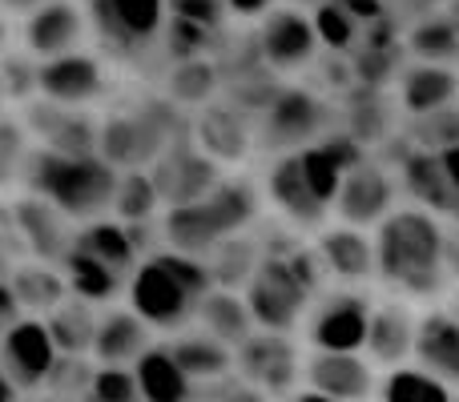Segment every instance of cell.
Returning a JSON list of instances; mask_svg holds the SVG:
<instances>
[{
  "label": "cell",
  "instance_id": "c3c4849f",
  "mask_svg": "<svg viewBox=\"0 0 459 402\" xmlns=\"http://www.w3.org/2000/svg\"><path fill=\"white\" fill-rule=\"evenodd\" d=\"M383 8H387V16L399 24V29H411L415 21L439 13V0H383Z\"/></svg>",
  "mask_w": 459,
  "mask_h": 402
},
{
  "label": "cell",
  "instance_id": "603a6c76",
  "mask_svg": "<svg viewBox=\"0 0 459 402\" xmlns=\"http://www.w3.org/2000/svg\"><path fill=\"white\" fill-rule=\"evenodd\" d=\"M8 210H13L16 234H21V242L29 245L32 253H37V261H61L65 258L77 226H73L56 205H48L45 198H37V193H24V198L13 201Z\"/></svg>",
  "mask_w": 459,
  "mask_h": 402
},
{
  "label": "cell",
  "instance_id": "be15d7a7",
  "mask_svg": "<svg viewBox=\"0 0 459 402\" xmlns=\"http://www.w3.org/2000/svg\"><path fill=\"white\" fill-rule=\"evenodd\" d=\"M56 402H61V398H56Z\"/></svg>",
  "mask_w": 459,
  "mask_h": 402
},
{
  "label": "cell",
  "instance_id": "30bf717a",
  "mask_svg": "<svg viewBox=\"0 0 459 402\" xmlns=\"http://www.w3.org/2000/svg\"><path fill=\"white\" fill-rule=\"evenodd\" d=\"M234 371L242 374V382H250L266 398L286 402L302 382V355L290 334L254 330L250 338L234 346Z\"/></svg>",
  "mask_w": 459,
  "mask_h": 402
},
{
  "label": "cell",
  "instance_id": "f5cc1de1",
  "mask_svg": "<svg viewBox=\"0 0 459 402\" xmlns=\"http://www.w3.org/2000/svg\"><path fill=\"white\" fill-rule=\"evenodd\" d=\"M13 318H21V310H16V302H13V290H8V282L0 278V334H4V326L13 322Z\"/></svg>",
  "mask_w": 459,
  "mask_h": 402
},
{
  "label": "cell",
  "instance_id": "ee69618b",
  "mask_svg": "<svg viewBox=\"0 0 459 402\" xmlns=\"http://www.w3.org/2000/svg\"><path fill=\"white\" fill-rule=\"evenodd\" d=\"M85 402H142L134 366H97L85 387Z\"/></svg>",
  "mask_w": 459,
  "mask_h": 402
},
{
  "label": "cell",
  "instance_id": "ab89813d",
  "mask_svg": "<svg viewBox=\"0 0 459 402\" xmlns=\"http://www.w3.org/2000/svg\"><path fill=\"white\" fill-rule=\"evenodd\" d=\"M383 402H452L455 390L447 382H439L436 374H428L423 366H391L387 379L379 387Z\"/></svg>",
  "mask_w": 459,
  "mask_h": 402
},
{
  "label": "cell",
  "instance_id": "4fadbf2b",
  "mask_svg": "<svg viewBox=\"0 0 459 402\" xmlns=\"http://www.w3.org/2000/svg\"><path fill=\"white\" fill-rule=\"evenodd\" d=\"M150 177H153V190H158L161 205L169 210V205L206 198L214 190V182L222 177V166L214 158H206L190 133H182L161 150V158L150 166Z\"/></svg>",
  "mask_w": 459,
  "mask_h": 402
},
{
  "label": "cell",
  "instance_id": "d6a6232c",
  "mask_svg": "<svg viewBox=\"0 0 459 402\" xmlns=\"http://www.w3.org/2000/svg\"><path fill=\"white\" fill-rule=\"evenodd\" d=\"M61 274H65V286H69L73 298H85L93 306H105V302L117 298V290H126V278L117 269H109L105 261H97L93 253L77 250L69 245L61 258Z\"/></svg>",
  "mask_w": 459,
  "mask_h": 402
},
{
  "label": "cell",
  "instance_id": "91938a15",
  "mask_svg": "<svg viewBox=\"0 0 459 402\" xmlns=\"http://www.w3.org/2000/svg\"><path fill=\"white\" fill-rule=\"evenodd\" d=\"M4 48H8V21H4V13H0V56H4Z\"/></svg>",
  "mask_w": 459,
  "mask_h": 402
},
{
  "label": "cell",
  "instance_id": "4dcf8cb0",
  "mask_svg": "<svg viewBox=\"0 0 459 402\" xmlns=\"http://www.w3.org/2000/svg\"><path fill=\"white\" fill-rule=\"evenodd\" d=\"M134 379L142 390V402H194V382L174 363L169 346H150L134 363Z\"/></svg>",
  "mask_w": 459,
  "mask_h": 402
},
{
  "label": "cell",
  "instance_id": "d6986e66",
  "mask_svg": "<svg viewBox=\"0 0 459 402\" xmlns=\"http://www.w3.org/2000/svg\"><path fill=\"white\" fill-rule=\"evenodd\" d=\"M24 133L37 137L48 153H97V121L77 105L56 101H29L24 109Z\"/></svg>",
  "mask_w": 459,
  "mask_h": 402
},
{
  "label": "cell",
  "instance_id": "74e56055",
  "mask_svg": "<svg viewBox=\"0 0 459 402\" xmlns=\"http://www.w3.org/2000/svg\"><path fill=\"white\" fill-rule=\"evenodd\" d=\"M161 210V198L153 190L150 169H117V190H113L109 218H117L121 226H145Z\"/></svg>",
  "mask_w": 459,
  "mask_h": 402
},
{
  "label": "cell",
  "instance_id": "9f6ffc18",
  "mask_svg": "<svg viewBox=\"0 0 459 402\" xmlns=\"http://www.w3.org/2000/svg\"><path fill=\"white\" fill-rule=\"evenodd\" d=\"M286 402H339V398H331V395H318V390H310V387H302V390H294Z\"/></svg>",
  "mask_w": 459,
  "mask_h": 402
},
{
  "label": "cell",
  "instance_id": "11a10c76",
  "mask_svg": "<svg viewBox=\"0 0 459 402\" xmlns=\"http://www.w3.org/2000/svg\"><path fill=\"white\" fill-rule=\"evenodd\" d=\"M45 0H0V13L4 16H29L32 8H40Z\"/></svg>",
  "mask_w": 459,
  "mask_h": 402
},
{
  "label": "cell",
  "instance_id": "ac0fdd59",
  "mask_svg": "<svg viewBox=\"0 0 459 402\" xmlns=\"http://www.w3.org/2000/svg\"><path fill=\"white\" fill-rule=\"evenodd\" d=\"M315 253L326 278L339 286H367L375 278V242L371 229L342 226V221H326L315 234Z\"/></svg>",
  "mask_w": 459,
  "mask_h": 402
},
{
  "label": "cell",
  "instance_id": "52a82bcc",
  "mask_svg": "<svg viewBox=\"0 0 459 402\" xmlns=\"http://www.w3.org/2000/svg\"><path fill=\"white\" fill-rule=\"evenodd\" d=\"M242 298H246V306H250L258 330L290 334L318 294L302 282L299 269L286 261V253L274 250V253H262V261L254 266L250 282L242 286Z\"/></svg>",
  "mask_w": 459,
  "mask_h": 402
},
{
  "label": "cell",
  "instance_id": "94428289",
  "mask_svg": "<svg viewBox=\"0 0 459 402\" xmlns=\"http://www.w3.org/2000/svg\"><path fill=\"white\" fill-rule=\"evenodd\" d=\"M447 306H452V314L459 318V294H455V298H452V302H447Z\"/></svg>",
  "mask_w": 459,
  "mask_h": 402
},
{
  "label": "cell",
  "instance_id": "d4e9b609",
  "mask_svg": "<svg viewBox=\"0 0 459 402\" xmlns=\"http://www.w3.org/2000/svg\"><path fill=\"white\" fill-rule=\"evenodd\" d=\"M395 101L407 117H423L444 105L459 101V69L455 64H431V61H411L395 77Z\"/></svg>",
  "mask_w": 459,
  "mask_h": 402
},
{
  "label": "cell",
  "instance_id": "484cf974",
  "mask_svg": "<svg viewBox=\"0 0 459 402\" xmlns=\"http://www.w3.org/2000/svg\"><path fill=\"white\" fill-rule=\"evenodd\" d=\"M395 177H399V193H407L411 205L420 210L436 213V218H447L459 193L452 190L444 174V161L439 153H428V150H411L403 161L395 166Z\"/></svg>",
  "mask_w": 459,
  "mask_h": 402
},
{
  "label": "cell",
  "instance_id": "db71d44e",
  "mask_svg": "<svg viewBox=\"0 0 459 402\" xmlns=\"http://www.w3.org/2000/svg\"><path fill=\"white\" fill-rule=\"evenodd\" d=\"M439 161H444V174H447V182H452V190L459 193V145L439 153Z\"/></svg>",
  "mask_w": 459,
  "mask_h": 402
},
{
  "label": "cell",
  "instance_id": "7bdbcfd3",
  "mask_svg": "<svg viewBox=\"0 0 459 402\" xmlns=\"http://www.w3.org/2000/svg\"><path fill=\"white\" fill-rule=\"evenodd\" d=\"M294 158H299V169H302V177H307L310 193H315V198L323 201L326 210H331L334 193H339V182H342V166L331 158V150H326L323 141L302 145Z\"/></svg>",
  "mask_w": 459,
  "mask_h": 402
},
{
  "label": "cell",
  "instance_id": "9c48e42d",
  "mask_svg": "<svg viewBox=\"0 0 459 402\" xmlns=\"http://www.w3.org/2000/svg\"><path fill=\"white\" fill-rule=\"evenodd\" d=\"M399 205V177L379 153H367L363 161L342 174L339 193L331 201V218L342 226L375 229Z\"/></svg>",
  "mask_w": 459,
  "mask_h": 402
},
{
  "label": "cell",
  "instance_id": "cb8c5ba5",
  "mask_svg": "<svg viewBox=\"0 0 459 402\" xmlns=\"http://www.w3.org/2000/svg\"><path fill=\"white\" fill-rule=\"evenodd\" d=\"M153 326L145 322L137 310L129 306H105L97 314V334H93V350L97 366H134L145 350L153 346L150 338Z\"/></svg>",
  "mask_w": 459,
  "mask_h": 402
},
{
  "label": "cell",
  "instance_id": "7dc6e473",
  "mask_svg": "<svg viewBox=\"0 0 459 402\" xmlns=\"http://www.w3.org/2000/svg\"><path fill=\"white\" fill-rule=\"evenodd\" d=\"M24 125L13 121H0V185H8L16 174H24V161H29V145H24Z\"/></svg>",
  "mask_w": 459,
  "mask_h": 402
},
{
  "label": "cell",
  "instance_id": "f907efd6",
  "mask_svg": "<svg viewBox=\"0 0 459 402\" xmlns=\"http://www.w3.org/2000/svg\"><path fill=\"white\" fill-rule=\"evenodd\" d=\"M278 0H226V13L238 16V21H258L262 13H270Z\"/></svg>",
  "mask_w": 459,
  "mask_h": 402
},
{
  "label": "cell",
  "instance_id": "bcb514c9",
  "mask_svg": "<svg viewBox=\"0 0 459 402\" xmlns=\"http://www.w3.org/2000/svg\"><path fill=\"white\" fill-rule=\"evenodd\" d=\"M166 16L202 24V29H210V32H222L230 13H226V0H166Z\"/></svg>",
  "mask_w": 459,
  "mask_h": 402
},
{
  "label": "cell",
  "instance_id": "680465c9",
  "mask_svg": "<svg viewBox=\"0 0 459 402\" xmlns=\"http://www.w3.org/2000/svg\"><path fill=\"white\" fill-rule=\"evenodd\" d=\"M278 4H290V8H302V13H315V8L326 4V0H278Z\"/></svg>",
  "mask_w": 459,
  "mask_h": 402
},
{
  "label": "cell",
  "instance_id": "1f68e13d",
  "mask_svg": "<svg viewBox=\"0 0 459 402\" xmlns=\"http://www.w3.org/2000/svg\"><path fill=\"white\" fill-rule=\"evenodd\" d=\"M166 346L190 382H222L226 374L234 371V350H230L226 342L210 338L206 330H190V334H182V338L166 342Z\"/></svg>",
  "mask_w": 459,
  "mask_h": 402
},
{
  "label": "cell",
  "instance_id": "8d00e7d4",
  "mask_svg": "<svg viewBox=\"0 0 459 402\" xmlns=\"http://www.w3.org/2000/svg\"><path fill=\"white\" fill-rule=\"evenodd\" d=\"M403 48L415 61L431 64H455L459 61V24L452 13H431L403 29Z\"/></svg>",
  "mask_w": 459,
  "mask_h": 402
},
{
  "label": "cell",
  "instance_id": "8992f818",
  "mask_svg": "<svg viewBox=\"0 0 459 402\" xmlns=\"http://www.w3.org/2000/svg\"><path fill=\"white\" fill-rule=\"evenodd\" d=\"M334 105L326 97L310 93V89L286 85L274 93V101L258 113V129H254V145L266 153H299L302 145L318 141L331 133L334 125Z\"/></svg>",
  "mask_w": 459,
  "mask_h": 402
},
{
  "label": "cell",
  "instance_id": "e575fe53",
  "mask_svg": "<svg viewBox=\"0 0 459 402\" xmlns=\"http://www.w3.org/2000/svg\"><path fill=\"white\" fill-rule=\"evenodd\" d=\"M395 109L399 101H391L383 89H367V85H355L351 93V113H347V133L355 137L359 145H383L395 129Z\"/></svg>",
  "mask_w": 459,
  "mask_h": 402
},
{
  "label": "cell",
  "instance_id": "60d3db41",
  "mask_svg": "<svg viewBox=\"0 0 459 402\" xmlns=\"http://www.w3.org/2000/svg\"><path fill=\"white\" fill-rule=\"evenodd\" d=\"M407 141L415 150H428V153H444L459 145V101L444 105L436 113H423V117H407Z\"/></svg>",
  "mask_w": 459,
  "mask_h": 402
},
{
  "label": "cell",
  "instance_id": "681fc988",
  "mask_svg": "<svg viewBox=\"0 0 459 402\" xmlns=\"http://www.w3.org/2000/svg\"><path fill=\"white\" fill-rule=\"evenodd\" d=\"M444 274H447V286H459V221H447L444 218Z\"/></svg>",
  "mask_w": 459,
  "mask_h": 402
},
{
  "label": "cell",
  "instance_id": "d590c367",
  "mask_svg": "<svg viewBox=\"0 0 459 402\" xmlns=\"http://www.w3.org/2000/svg\"><path fill=\"white\" fill-rule=\"evenodd\" d=\"M222 89V73L218 61L210 56H190V61H169L166 73V101L190 105V109H206Z\"/></svg>",
  "mask_w": 459,
  "mask_h": 402
},
{
  "label": "cell",
  "instance_id": "5b68a950",
  "mask_svg": "<svg viewBox=\"0 0 459 402\" xmlns=\"http://www.w3.org/2000/svg\"><path fill=\"white\" fill-rule=\"evenodd\" d=\"M174 137H182L178 105L161 97V101H145L137 109L113 113L105 125H97V153L113 169H150Z\"/></svg>",
  "mask_w": 459,
  "mask_h": 402
},
{
  "label": "cell",
  "instance_id": "836d02e7",
  "mask_svg": "<svg viewBox=\"0 0 459 402\" xmlns=\"http://www.w3.org/2000/svg\"><path fill=\"white\" fill-rule=\"evenodd\" d=\"M97 314L101 310L93 302L73 298V294L65 302H56L45 314L48 338H53L56 355H89L93 350V334H97Z\"/></svg>",
  "mask_w": 459,
  "mask_h": 402
},
{
  "label": "cell",
  "instance_id": "f6af8a7d",
  "mask_svg": "<svg viewBox=\"0 0 459 402\" xmlns=\"http://www.w3.org/2000/svg\"><path fill=\"white\" fill-rule=\"evenodd\" d=\"M210 40H214V32L202 29V24L174 21V16H166V29H161V45H166L169 61H190V56H206Z\"/></svg>",
  "mask_w": 459,
  "mask_h": 402
},
{
  "label": "cell",
  "instance_id": "f1b7e54d",
  "mask_svg": "<svg viewBox=\"0 0 459 402\" xmlns=\"http://www.w3.org/2000/svg\"><path fill=\"white\" fill-rule=\"evenodd\" d=\"M4 282H8V290H13L16 310H21V314H32V318H45L56 302L69 298V286H65L61 266L53 269L48 261H24V266H16Z\"/></svg>",
  "mask_w": 459,
  "mask_h": 402
},
{
  "label": "cell",
  "instance_id": "7c38bea8",
  "mask_svg": "<svg viewBox=\"0 0 459 402\" xmlns=\"http://www.w3.org/2000/svg\"><path fill=\"white\" fill-rule=\"evenodd\" d=\"M254 48H258L262 64L274 77L310 69L318 56V37H315V24H310V13L290 8V4H274L270 13L258 16Z\"/></svg>",
  "mask_w": 459,
  "mask_h": 402
},
{
  "label": "cell",
  "instance_id": "5bb4252c",
  "mask_svg": "<svg viewBox=\"0 0 459 402\" xmlns=\"http://www.w3.org/2000/svg\"><path fill=\"white\" fill-rule=\"evenodd\" d=\"M56 358L61 355H56L53 338H48L45 318L21 314L4 326V334H0V371L8 374L16 395L45 387L53 366H56Z\"/></svg>",
  "mask_w": 459,
  "mask_h": 402
},
{
  "label": "cell",
  "instance_id": "6da1fadb",
  "mask_svg": "<svg viewBox=\"0 0 459 402\" xmlns=\"http://www.w3.org/2000/svg\"><path fill=\"white\" fill-rule=\"evenodd\" d=\"M375 278L399 298H436L447 290L444 274V218L420 205H395L371 229Z\"/></svg>",
  "mask_w": 459,
  "mask_h": 402
},
{
  "label": "cell",
  "instance_id": "7402d4cb",
  "mask_svg": "<svg viewBox=\"0 0 459 402\" xmlns=\"http://www.w3.org/2000/svg\"><path fill=\"white\" fill-rule=\"evenodd\" d=\"M411 358L439 382L459 387V318L452 314V306H431L420 314Z\"/></svg>",
  "mask_w": 459,
  "mask_h": 402
},
{
  "label": "cell",
  "instance_id": "7a4b0ae2",
  "mask_svg": "<svg viewBox=\"0 0 459 402\" xmlns=\"http://www.w3.org/2000/svg\"><path fill=\"white\" fill-rule=\"evenodd\" d=\"M262 213V190L250 177H218L214 190L198 201L169 205L161 213V245L190 258H210L218 242L246 229L258 221Z\"/></svg>",
  "mask_w": 459,
  "mask_h": 402
},
{
  "label": "cell",
  "instance_id": "ffe728a7",
  "mask_svg": "<svg viewBox=\"0 0 459 402\" xmlns=\"http://www.w3.org/2000/svg\"><path fill=\"white\" fill-rule=\"evenodd\" d=\"M415 322H420V314L399 294L375 302L371 322H367V338H363V358L371 366H387V371L391 366H403L415 346Z\"/></svg>",
  "mask_w": 459,
  "mask_h": 402
},
{
  "label": "cell",
  "instance_id": "6f0895ef",
  "mask_svg": "<svg viewBox=\"0 0 459 402\" xmlns=\"http://www.w3.org/2000/svg\"><path fill=\"white\" fill-rule=\"evenodd\" d=\"M0 402H16V387L8 382V374L0 371Z\"/></svg>",
  "mask_w": 459,
  "mask_h": 402
},
{
  "label": "cell",
  "instance_id": "8fae6325",
  "mask_svg": "<svg viewBox=\"0 0 459 402\" xmlns=\"http://www.w3.org/2000/svg\"><path fill=\"white\" fill-rule=\"evenodd\" d=\"M371 294L359 286L323 290L307 306V342L310 350H363L367 322H371Z\"/></svg>",
  "mask_w": 459,
  "mask_h": 402
},
{
  "label": "cell",
  "instance_id": "f35d334b",
  "mask_svg": "<svg viewBox=\"0 0 459 402\" xmlns=\"http://www.w3.org/2000/svg\"><path fill=\"white\" fill-rule=\"evenodd\" d=\"M258 261H262L258 242L234 234V237H226V242H218L214 250H210L206 266H210V274H214V286L242 290V286L250 282V274H254V266H258Z\"/></svg>",
  "mask_w": 459,
  "mask_h": 402
},
{
  "label": "cell",
  "instance_id": "277c9868",
  "mask_svg": "<svg viewBox=\"0 0 459 402\" xmlns=\"http://www.w3.org/2000/svg\"><path fill=\"white\" fill-rule=\"evenodd\" d=\"M21 177L29 185V193L56 205L73 226H85L93 218H109L113 190H117V169L101 153L32 150Z\"/></svg>",
  "mask_w": 459,
  "mask_h": 402
},
{
  "label": "cell",
  "instance_id": "816d5d0a",
  "mask_svg": "<svg viewBox=\"0 0 459 402\" xmlns=\"http://www.w3.org/2000/svg\"><path fill=\"white\" fill-rule=\"evenodd\" d=\"M339 4L347 8L355 21H363V24H371V21H379V16H387L383 0H339Z\"/></svg>",
  "mask_w": 459,
  "mask_h": 402
},
{
  "label": "cell",
  "instance_id": "9a60e30c",
  "mask_svg": "<svg viewBox=\"0 0 459 402\" xmlns=\"http://www.w3.org/2000/svg\"><path fill=\"white\" fill-rule=\"evenodd\" d=\"M105 61L97 53H65V56H48V61H37V97L56 105H93L97 97L105 93Z\"/></svg>",
  "mask_w": 459,
  "mask_h": 402
},
{
  "label": "cell",
  "instance_id": "44dd1931",
  "mask_svg": "<svg viewBox=\"0 0 459 402\" xmlns=\"http://www.w3.org/2000/svg\"><path fill=\"white\" fill-rule=\"evenodd\" d=\"M262 198L299 229H315L318 234V229L331 221V210L310 193V185H307V177H302L294 153H278L274 158V166L266 169V182H262Z\"/></svg>",
  "mask_w": 459,
  "mask_h": 402
},
{
  "label": "cell",
  "instance_id": "ba28073f",
  "mask_svg": "<svg viewBox=\"0 0 459 402\" xmlns=\"http://www.w3.org/2000/svg\"><path fill=\"white\" fill-rule=\"evenodd\" d=\"M85 21L105 53L134 61L161 45L166 0H85Z\"/></svg>",
  "mask_w": 459,
  "mask_h": 402
},
{
  "label": "cell",
  "instance_id": "2e32d148",
  "mask_svg": "<svg viewBox=\"0 0 459 402\" xmlns=\"http://www.w3.org/2000/svg\"><path fill=\"white\" fill-rule=\"evenodd\" d=\"M21 37H24V53L32 61L77 53V48H85V37H89L85 4H77V0H45L40 8H32L24 16Z\"/></svg>",
  "mask_w": 459,
  "mask_h": 402
},
{
  "label": "cell",
  "instance_id": "f546056e",
  "mask_svg": "<svg viewBox=\"0 0 459 402\" xmlns=\"http://www.w3.org/2000/svg\"><path fill=\"white\" fill-rule=\"evenodd\" d=\"M73 245L85 250V253H93L97 261H105L109 269H117L121 278H129L134 266L142 261L134 237H129V226H121L117 218H93V221H85V226H77Z\"/></svg>",
  "mask_w": 459,
  "mask_h": 402
},
{
  "label": "cell",
  "instance_id": "b9f144b4",
  "mask_svg": "<svg viewBox=\"0 0 459 402\" xmlns=\"http://www.w3.org/2000/svg\"><path fill=\"white\" fill-rule=\"evenodd\" d=\"M310 24H315L318 48H326V53H351V48L359 45V37H363V21H355L339 0L318 4L315 13H310Z\"/></svg>",
  "mask_w": 459,
  "mask_h": 402
},
{
  "label": "cell",
  "instance_id": "4316f807",
  "mask_svg": "<svg viewBox=\"0 0 459 402\" xmlns=\"http://www.w3.org/2000/svg\"><path fill=\"white\" fill-rule=\"evenodd\" d=\"M190 137L198 141V150L206 153V158L218 161V166H226V161H238L254 145L250 117H246L242 109H234V105H226V101H218V105L210 101L206 109H202L198 129H194Z\"/></svg>",
  "mask_w": 459,
  "mask_h": 402
},
{
  "label": "cell",
  "instance_id": "83f0119b",
  "mask_svg": "<svg viewBox=\"0 0 459 402\" xmlns=\"http://www.w3.org/2000/svg\"><path fill=\"white\" fill-rule=\"evenodd\" d=\"M194 322H198V330H206L210 338L226 342L230 350L258 330L242 290H226V286H214V290L202 294L198 306H194Z\"/></svg>",
  "mask_w": 459,
  "mask_h": 402
},
{
  "label": "cell",
  "instance_id": "3957f363",
  "mask_svg": "<svg viewBox=\"0 0 459 402\" xmlns=\"http://www.w3.org/2000/svg\"><path fill=\"white\" fill-rule=\"evenodd\" d=\"M129 310L145 318L153 330H182L190 326L194 306L206 290H214V274H210L206 258H190L178 250H153L134 266L126 278Z\"/></svg>",
  "mask_w": 459,
  "mask_h": 402
},
{
  "label": "cell",
  "instance_id": "6125c7cd",
  "mask_svg": "<svg viewBox=\"0 0 459 402\" xmlns=\"http://www.w3.org/2000/svg\"><path fill=\"white\" fill-rule=\"evenodd\" d=\"M452 402H459V395H455V398H452Z\"/></svg>",
  "mask_w": 459,
  "mask_h": 402
},
{
  "label": "cell",
  "instance_id": "e0dca14e",
  "mask_svg": "<svg viewBox=\"0 0 459 402\" xmlns=\"http://www.w3.org/2000/svg\"><path fill=\"white\" fill-rule=\"evenodd\" d=\"M302 382L339 402H367L379 390L375 366L363 358V350H310L302 358Z\"/></svg>",
  "mask_w": 459,
  "mask_h": 402
}]
</instances>
